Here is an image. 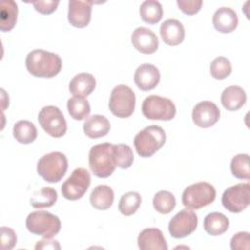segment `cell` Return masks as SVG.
Here are the masks:
<instances>
[{"instance_id":"6da1fadb","label":"cell","mask_w":250,"mask_h":250,"mask_svg":"<svg viewBox=\"0 0 250 250\" xmlns=\"http://www.w3.org/2000/svg\"><path fill=\"white\" fill-rule=\"evenodd\" d=\"M62 65V59L59 55L42 49L29 52L25 59L26 69L36 77L52 78L60 73Z\"/></svg>"},{"instance_id":"7a4b0ae2","label":"cell","mask_w":250,"mask_h":250,"mask_svg":"<svg viewBox=\"0 0 250 250\" xmlns=\"http://www.w3.org/2000/svg\"><path fill=\"white\" fill-rule=\"evenodd\" d=\"M89 166L92 173L99 178L111 176L116 167L113 145L110 143H102L92 146L89 151Z\"/></svg>"},{"instance_id":"3957f363","label":"cell","mask_w":250,"mask_h":250,"mask_svg":"<svg viewBox=\"0 0 250 250\" xmlns=\"http://www.w3.org/2000/svg\"><path fill=\"white\" fill-rule=\"evenodd\" d=\"M166 134L163 128L150 125L140 131L134 138V146L141 157H150L165 144Z\"/></svg>"},{"instance_id":"277c9868","label":"cell","mask_w":250,"mask_h":250,"mask_svg":"<svg viewBox=\"0 0 250 250\" xmlns=\"http://www.w3.org/2000/svg\"><path fill=\"white\" fill-rule=\"evenodd\" d=\"M25 226L29 232L44 238H52L61 230V221L58 216L47 211H34L28 214Z\"/></svg>"},{"instance_id":"5b68a950","label":"cell","mask_w":250,"mask_h":250,"mask_svg":"<svg viewBox=\"0 0 250 250\" xmlns=\"http://www.w3.org/2000/svg\"><path fill=\"white\" fill-rule=\"evenodd\" d=\"M68 167L66 156L60 151L43 155L37 162V173L49 183H58L65 175Z\"/></svg>"},{"instance_id":"8992f818","label":"cell","mask_w":250,"mask_h":250,"mask_svg":"<svg viewBox=\"0 0 250 250\" xmlns=\"http://www.w3.org/2000/svg\"><path fill=\"white\" fill-rule=\"evenodd\" d=\"M215 198V188L207 182H198L185 188L182 194V203L189 209H200L211 204Z\"/></svg>"},{"instance_id":"52a82bcc","label":"cell","mask_w":250,"mask_h":250,"mask_svg":"<svg viewBox=\"0 0 250 250\" xmlns=\"http://www.w3.org/2000/svg\"><path fill=\"white\" fill-rule=\"evenodd\" d=\"M135 104L136 96L129 86L120 84L112 89L108 107L113 115L119 118H127L133 114Z\"/></svg>"},{"instance_id":"ba28073f","label":"cell","mask_w":250,"mask_h":250,"mask_svg":"<svg viewBox=\"0 0 250 250\" xmlns=\"http://www.w3.org/2000/svg\"><path fill=\"white\" fill-rule=\"evenodd\" d=\"M142 112L147 119L168 121L175 117L176 106L168 98L150 95L144 100Z\"/></svg>"},{"instance_id":"9c48e42d","label":"cell","mask_w":250,"mask_h":250,"mask_svg":"<svg viewBox=\"0 0 250 250\" xmlns=\"http://www.w3.org/2000/svg\"><path fill=\"white\" fill-rule=\"evenodd\" d=\"M38 122L42 129L54 138L62 137L67 130V124L62 112L55 105L42 107L38 113Z\"/></svg>"},{"instance_id":"30bf717a","label":"cell","mask_w":250,"mask_h":250,"mask_svg":"<svg viewBox=\"0 0 250 250\" xmlns=\"http://www.w3.org/2000/svg\"><path fill=\"white\" fill-rule=\"evenodd\" d=\"M223 206L231 213H240L250 203L249 183H239L228 188L222 195Z\"/></svg>"},{"instance_id":"8fae6325","label":"cell","mask_w":250,"mask_h":250,"mask_svg":"<svg viewBox=\"0 0 250 250\" xmlns=\"http://www.w3.org/2000/svg\"><path fill=\"white\" fill-rule=\"evenodd\" d=\"M91 184V176L88 170L76 168L62 186V194L65 199L77 200L83 197Z\"/></svg>"},{"instance_id":"7c38bea8","label":"cell","mask_w":250,"mask_h":250,"mask_svg":"<svg viewBox=\"0 0 250 250\" xmlns=\"http://www.w3.org/2000/svg\"><path fill=\"white\" fill-rule=\"evenodd\" d=\"M198 219L194 211L186 208L178 212L169 222L168 229L172 237L184 238L191 234L197 227Z\"/></svg>"},{"instance_id":"4fadbf2b","label":"cell","mask_w":250,"mask_h":250,"mask_svg":"<svg viewBox=\"0 0 250 250\" xmlns=\"http://www.w3.org/2000/svg\"><path fill=\"white\" fill-rule=\"evenodd\" d=\"M221 115L219 107L210 101H202L195 104L191 117L193 123L200 128H209L215 125Z\"/></svg>"},{"instance_id":"5bb4252c","label":"cell","mask_w":250,"mask_h":250,"mask_svg":"<svg viewBox=\"0 0 250 250\" xmlns=\"http://www.w3.org/2000/svg\"><path fill=\"white\" fill-rule=\"evenodd\" d=\"M92 1L69 0L67 18L69 23L78 28L87 26L91 21Z\"/></svg>"},{"instance_id":"9a60e30c","label":"cell","mask_w":250,"mask_h":250,"mask_svg":"<svg viewBox=\"0 0 250 250\" xmlns=\"http://www.w3.org/2000/svg\"><path fill=\"white\" fill-rule=\"evenodd\" d=\"M131 41L136 50L142 54H152L158 49V38L155 33L144 26L137 27L132 35Z\"/></svg>"},{"instance_id":"2e32d148","label":"cell","mask_w":250,"mask_h":250,"mask_svg":"<svg viewBox=\"0 0 250 250\" xmlns=\"http://www.w3.org/2000/svg\"><path fill=\"white\" fill-rule=\"evenodd\" d=\"M134 81L140 90L150 91L158 85L160 81V72L155 65L144 63L136 69Z\"/></svg>"},{"instance_id":"e0dca14e","label":"cell","mask_w":250,"mask_h":250,"mask_svg":"<svg viewBox=\"0 0 250 250\" xmlns=\"http://www.w3.org/2000/svg\"><path fill=\"white\" fill-rule=\"evenodd\" d=\"M138 246L141 250H167L166 239L159 229L147 228L138 236Z\"/></svg>"},{"instance_id":"ac0fdd59","label":"cell","mask_w":250,"mask_h":250,"mask_svg":"<svg viewBox=\"0 0 250 250\" xmlns=\"http://www.w3.org/2000/svg\"><path fill=\"white\" fill-rule=\"evenodd\" d=\"M212 22L215 29L221 33L232 32L238 24V17L234 10L229 7H221L213 15Z\"/></svg>"},{"instance_id":"d6986e66","label":"cell","mask_w":250,"mask_h":250,"mask_svg":"<svg viewBox=\"0 0 250 250\" xmlns=\"http://www.w3.org/2000/svg\"><path fill=\"white\" fill-rule=\"evenodd\" d=\"M160 36L170 46H177L185 39V28L182 22L176 19H167L160 25Z\"/></svg>"},{"instance_id":"ffe728a7","label":"cell","mask_w":250,"mask_h":250,"mask_svg":"<svg viewBox=\"0 0 250 250\" xmlns=\"http://www.w3.org/2000/svg\"><path fill=\"white\" fill-rule=\"evenodd\" d=\"M96 88V79L94 75L88 72L76 74L69 82V91L75 97L86 98Z\"/></svg>"},{"instance_id":"44dd1931","label":"cell","mask_w":250,"mask_h":250,"mask_svg":"<svg viewBox=\"0 0 250 250\" xmlns=\"http://www.w3.org/2000/svg\"><path fill=\"white\" fill-rule=\"evenodd\" d=\"M221 103L227 110H238L246 103V93L237 85L229 86L222 92Z\"/></svg>"},{"instance_id":"7402d4cb","label":"cell","mask_w":250,"mask_h":250,"mask_svg":"<svg viewBox=\"0 0 250 250\" xmlns=\"http://www.w3.org/2000/svg\"><path fill=\"white\" fill-rule=\"evenodd\" d=\"M110 130V123L108 119L101 114H94L86 119L83 124V131L85 135L91 139H98L104 137Z\"/></svg>"},{"instance_id":"603a6c76","label":"cell","mask_w":250,"mask_h":250,"mask_svg":"<svg viewBox=\"0 0 250 250\" xmlns=\"http://www.w3.org/2000/svg\"><path fill=\"white\" fill-rule=\"evenodd\" d=\"M114 200V192L106 185L97 186L90 194L91 205L98 210H106L111 207Z\"/></svg>"},{"instance_id":"cb8c5ba5","label":"cell","mask_w":250,"mask_h":250,"mask_svg":"<svg viewBox=\"0 0 250 250\" xmlns=\"http://www.w3.org/2000/svg\"><path fill=\"white\" fill-rule=\"evenodd\" d=\"M229 226V221L226 215L220 212H212L206 215L203 221L205 231L213 236L225 233Z\"/></svg>"},{"instance_id":"d4e9b609","label":"cell","mask_w":250,"mask_h":250,"mask_svg":"<svg viewBox=\"0 0 250 250\" xmlns=\"http://www.w3.org/2000/svg\"><path fill=\"white\" fill-rule=\"evenodd\" d=\"M18 5L13 0H5L1 3L0 11V29L3 32L10 31L17 22Z\"/></svg>"},{"instance_id":"484cf974","label":"cell","mask_w":250,"mask_h":250,"mask_svg":"<svg viewBox=\"0 0 250 250\" xmlns=\"http://www.w3.org/2000/svg\"><path fill=\"white\" fill-rule=\"evenodd\" d=\"M13 135L21 144H31L37 137V129L32 122L20 120L13 127Z\"/></svg>"},{"instance_id":"4316f807","label":"cell","mask_w":250,"mask_h":250,"mask_svg":"<svg viewBox=\"0 0 250 250\" xmlns=\"http://www.w3.org/2000/svg\"><path fill=\"white\" fill-rule=\"evenodd\" d=\"M140 16L145 22L155 24L162 19V6L156 0H146L140 6Z\"/></svg>"},{"instance_id":"83f0119b","label":"cell","mask_w":250,"mask_h":250,"mask_svg":"<svg viewBox=\"0 0 250 250\" xmlns=\"http://www.w3.org/2000/svg\"><path fill=\"white\" fill-rule=\"evenodd\" d=\"M58 199L56 189L50 187H44L33 192L30 198V204L34 208H48L53 206Z\"/></svg>"},{"instance_id":"f1b7e54d","label":"cell","mask_w":250,"mask_h":250,"mask_svg":"<svg viewBox=\"0 0 250 250\" xmlns=\"http://www.w3.org/2000/svg\"><path fill=\"white\" fill-rule=\"evenodd\" d=\"M67 110L69 115L75 120H83L89 116L91 111V106L89 102L85 98L75 97L68 99L67 101Z\"/></svg>"},{"instance_id":"f546056e","label":"cell","mask_w":250,"mask_h":250,"mask_svg":"<svg viewBox=\"0 0 250 250\" xmlns=\"http://www.w3.org/2000/svg\"><path fill=\"white\" fill-rule=\"evenodd\" d=\"M142 203L141 195L136 191L124 193L118 203V210L124 216H131L136 213Z\"/></svg>"},{"instance_id":"4dcf8cb0","label":"cell","mask_w":250,"mask_h":250,"mask_svg":"<svg viewBox=\"0 0 250 250\" xmlns=\"http://www.w3.org/2000/svg\"><path fill=\"white\" fill-rule=\"evenodd\" d=\"M152 204L154 209L160 214H169L176 206V198L168 190H160L155 193Z\"/></svg>"},{"instance_id":"1f68e13d","label":"cell","mask_w":250,"mask_h":250,"mask_svg":"<svg viewBox=\"0 0 250 250\" xmlns=\"http://www.w3.org/2000/svg\"><path fill=\"white\" fill-rule=\"evenodd\" d=\"M231 174L237 179H250L249 155L247 153H239L232 157L230 161Z\"/></svg>"},{"instance_id":"d6a6232c","label":"cell","mask_w":250,"mask_h":250,"mask_svg":"<svg viewBox=\"0 0 250 250\" xmlns=\"http://www.w3.org/2000/svg\"><path fill=\"white\" fill-rule=\"evenodd\" d=\"M113 155L116 166L121 169H127L133 164L134 154L132 148L126 144L113 145Z\"/></svg>"},{"instance_id":"836d02e7","label":"cell","mask_w":250,"mask_h":250,"mask_svg":"<svg viewBox=\"0 0 250 250\" xmlns=\"http://www.w3.org/2000/svg\"><path fill=\"white\" fill-rule=\"evenodd\" d=\"M232 67L229 59L220 56L215 58L210 63V73L213 78L217 80H223L231 73Z\"/></svg>"},{"instance_id":"e575fe53","label":"cell","mask_w":250,"mask_h":250,"mask_svg":"<svg viewBox=\"0 0 250 250\" xmlns=\"http://www.w3.org/2000/svg\"><path fill=\"white\" fill-rule=\"evenodd\" d=\"M230 248L232 250H249L250 235L247 231H239L230 239Z\"/></svg>"},{"instance_id":"d590c367","label":"cell","mask_w":250,"mask_h":250,"mask_svg":"<svg viewBox=\"0 0 250 250\" xmlns=\"http://www.w3.org/2000/svg\"><path fill=\"white\" fill-rule=\"evenodd\" d=\"M179 9L186 15H194L198 13L202 6L201 0H177Z\"/></svg>"},{"instance_id":"8d00e7d4","label":"cell","mask_w":250,"mask_h":250,"mask_svg":"<svg viewBox=\"0 0 250 250\" xmlns=\"http://www.w3.org/2000/svg\"><path fill=\"white\" fill-rule=\"evenodd\" d=\"M17 243V235L15 231L7 227L1 228V248L3 250L12 249Z\"/></svg>"},{"instance_id":"74e56055","label":"cell","mask_w":250,"mask_h":250,"mask_svg":"<svg viewBox=\"0 0 250 250\" xmlns=\"http://www.w3.org/2000/svg\"><path fill=\"white\" fill-rule=\"evenodd\" d=\"M31 3L37 12L43 15H49L56 11L60 2L54 0H37L32 1Z\"/></svg>"},{"instance_id":"f35d334b","label":"cell","mask_w":250,"mask_h":250,"mask_svg":"<svg viewBox=\"0 0 250 250\" xmlns=\"http://www.w3.org/2000/svg\"><path fill=\"white\" fill-rule=\"evenodd\" d=\"M50 239L51 238H45L43 240L38 241L35 245V249H46V248L60 249L61 248V246L57 240H50Z\"/></svg>"}]
</instances>
